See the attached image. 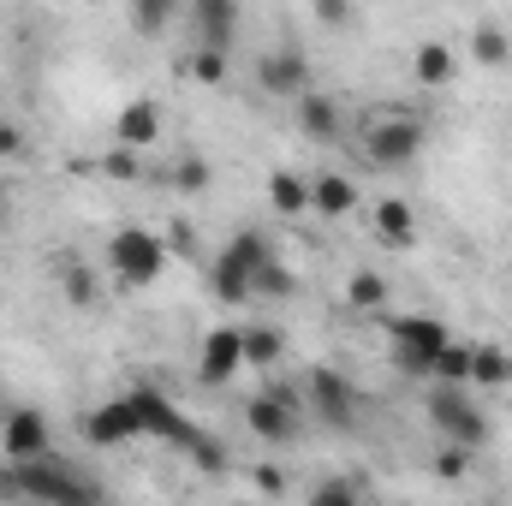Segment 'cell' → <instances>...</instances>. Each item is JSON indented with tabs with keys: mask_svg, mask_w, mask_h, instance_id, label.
<instances>
[{
	"mask_svg": "<svg viewBox=\"0 0 512 506\" xmlns=\"http://www.w3.org/2000/svg\"><path fill=\"white\" fill-rule=\"evenodd\" d=\"M346 298H352V310H376V304L387 298V280L376 274V268H358L352 286H346Z\"/></svg>",
	"mask_w": 512,
	"mask_h": 506,
	"instance_id": "cb8c5ba5",
	"label": "cell"
},
{
	"mask_svg": "<svg viewBox=\"0 0 512 506\" xmlns=\"http://www.w3.org/2000/svg\"><path fill=\"white\" fill-rule=\"evenodd\" d=\"M256 489H262V495H280V489H286V471H280V465H256Z\"/></svg>",
	"mask_w": 512,
	"mask_h": 506,
	"instance_id": "836d02e7",
	"label": "cell"
},
{
	"mask_svg": "<svg viewBox=\"0 0 512 506\" xmlns=\"http://www.w3.org/2000/svg\"><path fill=\"white\" fill-rule=\"evenodd\" d=\"M191 24H197V48L233 54V30H239V6L233 0H197L191 6Z\"/></svg>",
	"mask_w": 512,
	"mask_h": 506,
	"instance_id": "9a60e30c",
	"label": "cell"
},
{
	"mask_svg": "<svg viewBox=\"0 0 512 506\" xmlns=\"http://www.w3.org/2000/svg\"><path fill=\"white\" fill-rule=\"evenodd\" d=\"M18 149H24V131H18V126H6V120H0V161H12Z\"/></svg>",
	"mask_w": 512,
	"mask_h": 506,
	"instance_id": "d590c367",
	"label": "cell"
},
{
	"mask_svg": "<svg viewBox=\"0 0 512 506\" xmlns=\"http://www.w3.org/2000/svg\"><path fill=\"white\" fill-rule=\"evenodd\" d=\"M411 72H417V84L441 90V84H453V72H459V54H453L447 42H417V54H411Z\"/></svg>",
	"mask_w": 512,
	"mask_h": 506,
	"instance_id": "ac0fdd59",
	"label": "cell"
},
{
	"mask_svg": "<svg viewBox=\"0 0 512 506\" xmlns=\"http://www.w3.org/2000/svg\"><path fill=\"white\" fill-rule=\"evenodd\" d=\"M429 423L447 435V447H465V453H477L483 441H489V417H483V405L471 399V387H441V381H429Z\"/></svg>",
	"mask_w": 512,
	"mask_h": 506,
	"instance_id": "3957f363",
	"label": "cell"
},
{
	"mask_svg": "<svg viewBox=\"0 0 512 506\" xmlns=\"http://www.w3.org/2000/svg\"><path fill=\"white\" fill-rule=\"evenodd\" d=\"M268 203L280 209V215H304L310 209V179H298V173H268Z\"/></svg>",
	"mask_w": 512,
	"mask_h": 506,
	"instance_id": "44dd1931",
	"label": "cell"
},
{
	"mask_svg": "<svg viewBox=\"0 0 512 506\" xmlns=\"http://www.w3.org/2000/svg\"><path fill=\"white\" fill-rule=\"evenodd\" d=\"M0 447H6V465L48 459V417L36 405H12L6 423H0Z\"/></svg>",
	"mask_w": 512,
	"mask_h": 506,
	"instance_id": "ba28073f",
	"label": "cell"
},
{
	"mask_svg": "<svg viewBox=\"0 0 512 506\" xmlns=\"http://www.w3.org/2000/svg\"><path fill=\"white\" fill-rule=\"evenodd\" d=\"M161 131H167V114H161V102L155 96H131L126 108L114 114V149H149V143H161Z\"/></svg>",
	"mask_w": 512,
	"mask_h": 506,
	"instance_id": "8fae6325",
	"label": "cell"
},
{
	"mask_svg": "<svg viewBox=\"0 0 512 506\" xmlns=\"http://www.w3.org/2000/svg\"><path fill=\"white\" fill-rule=\"evenodd\" d=\"M435 381H441V387H471V346L447 340V352L435 358Z\"/></svg>",
	"mask_w": 512,
	"mask_h": 506,
	"instance_id": "603a6c76",
	"label": "cell"
},
{
	"mask_svg": "<svg viewBox=\"0 0 512 506\" xmlns=\"http://www.w3.org/2000/svg\"><path fill=\"white\" fill-rule=\"evenodd\" d=\"M191 459H197V465H203V471H209V477H221V471H227V447H221V441H215V435H203V441H197V447H191Z\"/></svg>",
	"mask_w": 512,
	"mask_h": 506,
	"instance_id": "4dcf8cb0",
	"label": "cell"
},
{
	"mask_svg": "<svg viewBox=\"0 0 512 506\" xmlns=\"http://www.w3.org/2000/svg\"><path fill=\"white\" fill-rule=\"evenodd\" d=\"M310 209H322L328 221H340V215L358 209V185L346 173H322V179H310Z\"/></svg>",
	"mask_w": 512,
	"mask_h": 506,
	"instance_id": "e0dca14e",
	"label": "cell"
},
{
	"mask_svg": "<svg viewBox=\"0 0 512 506\" xmlns=\"http://www.w3.org/2000/svg\"><path fill=\"white\" fill-rule=\"evenodd\" d=\"M512 358L501 346H471V387H507Z\"/></svg>",
	"mask_w": 512,
	"mask_h": 506,
	"instance_id": "7402d4cb",
	"label": "cell"
},
{
	"mask_svg": "<svg viewBox=\"0 0 512 506\" xmlns=\"http://www.w3.org/2000/svg\"><path fill=\"white\" fill-rule=\"evenodd\" d=\"M310 12H316L322 24H352V18H358L352 6H334V0H322V6H310Z\"/></svg>",
	"mask_w": 512,
	"mask_h": 506,
	"instance_id": "e575fe53",
	"label": "cell"
},
{
	"mask_svg": "<svg viewBox=\"0 0 512 506\" xmlns=\"http://www.w3.org/2000/svg\"><path fill=\"white\" fill-rule=\"evenodd\" d=\"M239 340H245V370H274L280 352H286L280 328H239Z\"/></svg>",
	"mask_w": 512,
	"mask_h": 506,
	"instance_id": "ffe728a7",
	"label": "cell"
},
{
	"mask_svg": "<svg viewBox=\"0 0 512 506\" xmlns=\"http://www.w3.org/2000/svg\"><path fill=\"white\" fill-rule=\"evenodd\" d=\"M304 393H310V411H316L322 423L352 429V417H358V393H352V381L340 376V370H310Z\"/></svg>",
	"mask_w": 512,
	"mask_h": 506,
	"instance_id": "30bf717a",
	"label": "cell"
},
{
	"mask_svg": "<svg viewBox=\"0 0 512 506\" xmlns=\"http://www.w3.org/2000/svg\"><path fill=\"white\" fill-rule=\"evenodd\" d=\"M292 120L304 137H316V143H334L340 131H346V114H340V102L334 96H322V90H304L298 102H292Z\"/></svg>",
	"mask_w": 512,
	"mask_h": 506,
	"instance_id": "2e32d148",
	"label": "cell"
},
{
	"mask_svg": "<svg viewBox=\"0 0 512 506\" xmlns=\"http://www.w3.org/2000/svg\"><path fill=\"white\" fill-rule=\"evenodd\" d=\"M66 298L72 304H96V274L90 268H66Z\"/></svg>",
	"mask_w": 512,
	"mask_h": 506,
	"instance_id": "1f68e13d",
	"label": "cell"
},
{
	"mask_svg": "<svg viewBox=\"0 0 512 506\" xmlns=\"http://www.w3.org/2000/svg\"><path fill=\"white\" fill-rule=\"evenodd\" d=\"M477 60H483V66H501V60H507V30L483 24V30H477Z\"/></svg>",
	"mask_w": 512,
	"mask_h": 506,
	"instance_id": "f1b7e54d",
	"label": "cell"
},
{
	"mask_svg": "<svg viewBox=\"0 0 512 506\" xmlns=\"http://www.w3.org/2000/svg\"><path fill=\"white\" fill-rule=\"evenodd\" d=\"M84 435H90L96 447H126V441H137V435H143V423H137L131 393H120V399H102V405L84 417Z\"/></svg>",
	"mask_w": 512,
	"mask_h": 506,
	"instance_id": "5bb4252c",
	"label": "cell"
},
{
	"mask_svg": "<svg viewBox=\"0 0 512 506\" xmlns=\"http://www.w3.org/2000/svg\"><path fill=\"white\" fill-rule=\"evenodd\" d=\"M239 370H245V340H239V328H209V340H203V352H197V381L227 387Z\"/></svg>",
	"mask_w": 512,
	"mask_h": 506,
	"instance_id": "4fadbf2b",
	"label": "cell"
},
{
	"mask_svg": "<svg viewBox=\"0 0 512 506\" xmlns=\"http://www.w3.org/2000/svg\"><path fill=\"white\" fill-rule=\"evenodd\" d=\"M191 78H203V84H221V78H227V54H209V48H197V54H191Z\"/></svg>",
	"mask_w": 512,
	"mask_h": 506,
	"instance_id": "f546056e",
	"label": "cell"
},
{
	"mask_svg": "<svg viewBox=\"0 0 512 506\" xmlns=\"http://www.w3.org/2000/svg\"><path fill=\"white\" fill-rule=\"evenodd\" d=\"M251 298H292V268H286L280 256L256 274V292H251Z\"/></svg>",
	"mask_w": 512,
	"mask_h": 506,
	"instance_id": "484cf974",
	"label": "cell"
},
{
	"mask_svg": "<svg viewBox=\"0 0 512 506\" xmlns=\"http://www.w3.org/2000/svg\"><path fill=\"white\" fill-rule=\"evenodd\" d=\"M256 84L268 90V96H304L310 90V60H304V48H268L262 60H256Z\"/></svg>",
	"mask_w": 512,
	"mask_h": 506,
	"instance_id": "7c38bea8",
	"label": "cell"
},
{
	"mask_svg": "<svg viewBox=\"0 0 512 506\" xmlns=\"http://www.w3.org/2000/svg\"><path fill=\"white\" fill-rule=\"evenodd\" d=\"M108 268H114L120 286H149V280H161V268H167L161 233H149V227H114V239H108Z\"/></svg>",
	"mask_w": 512,
	"mask_h": 506,
	"instance_id": "8992f818",
	"label": "cell"
},
{
	"mask_svg": "<svg viewBox=\"0 0 512 506\" xmlns=\"http://www.w3.org/2000/svg\"><path fill=\"white\" fill-rule=\"evenodd\" d=\"M376 233H382L387 245L411 251V245H417V215H411V203H399V197H382V203H376Z\"/></svg>",
	"mask_w": 512,
	"mask_h": 506,
	"instance_id": "d6986e66",
	"label": "cell"
},
{
	"mask_svg": "<svg viewBox=\"0 0 512 506\" xmlns=\"http://www.w3.org/2000/svg\"><path fill=\"white\" fill-rule=\"evenodd\" d=\"M387 334H393V364H399L405 376L435 381V358H441L447 340H453V328H447L441 316H399Z\"/></svg>",
	"mask_w": 512,
	"mask_h": 506,
	"instance_id": "277c9868",
	"label": "cell"
},
{
	"mask_svg": "<svg viewBox=\"0 0 512 506\" xmlns=\"http://www.w3.org/2000/svg\"><path fill=\"white\" fill-rule=\"evenodd\" d=\"M310 506H364V495H358L346 477H328V483L310 489Z\"/></svg>",
	"mask_w": 512,
	"mask_h": 506,
	"instance_id": "4316f807",
	"label": "cell"
},
{
	"mask_svg": "<svg viewBox=\"0 0 512 506\" xmlns=\"http://www.w3.org/2000/svg\"><path fill=\"white\" fill-rule=\"evenodd\" d=\"M0 495H18V501H36V506H108V489L66 465V459H30V465H6L0 471Z\"/></svg>",
	"mask_w": 512,
	"mask_h": 506,
	"instance_id": "6da1fadb",
	"label": "cell"
},
{
	"mask_svg": "<svg viewBox=\"0 0 512 506\" xmlns=\"http://www.w3.org/2000/svg\"><path fill=\"white\" fill-rule=\"evenodd\" d=\"M209 179H215V167H209L203 155H185V161L173 167V185H179V191H209Z\"/></svg>",
	"mask_w": 512,
	"mask_h": 506,
	"instance_id": "83f0119b",
	"label": "cell"
},
{
	"mask_svg": "<svg viewBox=\"0 0 512 506\" xmlns=\"http://www.w3.org/2000/svg\"><path fill=\"white\" fill-rule=\"evenodd\" d=\"M131 167H137V161H131V149H114V155H108V173H120V179H126Z\"/></svg>",
	"mask_w": 512,
	"mask_h": 506,
	"instance_id": "8d00e7d4",
	"label": "cell"
},
{
	"mask_svg": "<svg viewBox=\"0 0 512 506\" xmlns=\"http://www.w3.org/2000/svg\"><path fill=\"white\" fill-rule=\"evenodd\" d=\"M274 262V245L256 233V227H245V233H233V245L215 256V268H209V286H215V298L221 304H245L256 292V274Z\"/></svg>",
	"mask_w": 512,
	"mask_h": 506,
	"instance_id": "7a4b0ae2",
	"label": "cell"
},
{
	"mask_svg": "<svg viewBox=\"0 0 512 506\" xmlns=\"http://www.w3.org/2000/svg\"><path fill=\"white\" fill-rule=\"evenodd\" d=\"M131 405H137V423H143V435H161V441H173L179 453H191L197 441H203V429L155 387V381H143V387H131Z\"/></svg>",
	"mask_w": 512,
	"mask_h": 506,
	"instance_id": "52a82bcc",
	"label": "cell"
},
{
	"mask_svg": "<svg viewBox=\"0 0 512 506\" xmlns=\"http://www.w3.org/2000/svg\"><path fill=\"white\" fill-rule=\"evenodd\" d=\"M417 155H423V126H417L411 114L387 108V114H376V120L364 126V161H370V167L393 173V167H411Z\"/></svg>",
	"mask_w": 512,
	"mask_h": 506,
	"instance_id": "5b68a950",
	"label": "cell"
},
{
	"mask_svg": "<svg viewBox=\"0 0 512 506\" xmlns=\"http://www.w3.org/2000/svg\"><path fill=\"white\" fill-rule=\"evenodd\" d=\"M173 18H179V6H173V0H143V6H131V24H137V30H149V36H155V30H167Z\"/></svg>",
	"mask_w": 512,
	"mask_h": 506,
	"instance_id": "d4e9b609",
	"label": "cell"
},
{
	"mask_svg": "<svg viewBox=\"0 0 512 506\" xmlns=\"http://www.w3.org/2000/svg\"><path fill=\"white\" fill-rule=\"evenodd\" d=\"M435 471H441L447 483H459V477L471 471V453H465V447H441V453H435Z\"/></svg>",
	"mask_w": 512,
	"mask_h": 506,
	"instance_id": "d6a6232c",
	"label": "cell"
},
{
	"mask_svg": "<svg viewBox=\"0 0 512 506\" xmlns=\"http://www.w3.org/2000/svg\"><path fill=\"white\" fill-rule=\"evenodd\" d=\"M245 423L256 429V441H274V447L298 441V429H304V417H298L292 393H256L251 405H245Z\"/></svg>",
	"mask_w": 512,
	"mask_h": 506,
	"instance_id": "9c48e42d",
	"label": "cell"
}]
</instances>
